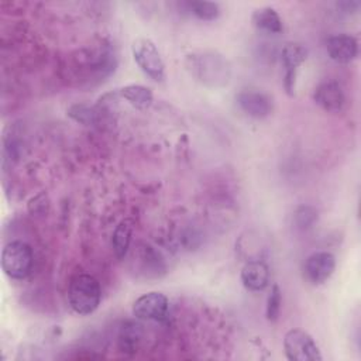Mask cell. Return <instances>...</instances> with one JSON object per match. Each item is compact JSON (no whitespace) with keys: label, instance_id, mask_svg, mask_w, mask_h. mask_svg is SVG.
Wrapping results in <instances>:
<instances>
[{"label":"cell","instance_id":"1","mask_svg":"<svg viewBox=\"0 0 361 361\" xmlns=\"http://www.w3.org/2000/svg\"><path fill=\"white\" fill-rule=\"evenodd\" d=\"M102 299V289L99 281L89 274L75 275L68 288V302L72 310L80 316L93 313Z\"/></svg>","mask_w":361,"mask_h":361},{"label":"cell","instance_id":"2","mask_svg":"<svg viewBox=\"0 0 361 361\" xmlns=\"http://www.w3.org/2000/svg\"><path fill=\"white\" fill-rule=\"evenodd\" d=\"M195 76L207 86H223L230 79V65L227 59L216 52H202L189 56Z\"/></svg>","mask_w":361,"mask_h":361},{"label":"cell","instance_id":"3","mask_svg":"<svg viewBox=\"0 0 361 361\" xmlns=\"http://www.w3.org/2000/svg\"><path fill=\"white\" fill-rule=\"evenodd\" d=\"M34 262L32 248L24 241H11L1 251V269L11 279H24Z\"/></svg>","mask_w":361,"mask_h":361},{"label":"cell","instance_id":"4","mask_svg":"<svg viewBox=\"0 0 361 361\" xmlns=\"http://www.w3.org/2000/svg\"><path fill=\"white\" fill-rule=\"evenodd\" d=\"M131 52L135 63L148 78L155 82L165 79V63L154 41L140 37L133 41Z\"/></svg>","mask_w":361,"mask_h":361},{"label":"cell","instance_id":"5","mask_svg":"<svg viewBox=\"0 0 361 361\" xmlns=\"http://www.w3.org/2000/svg\"><path fill=\"white\" fill-rule=\"evenodd\" d=\"M285 355L290 361H320L322 354L313 337L300 329L286 331L283 337Z\"/></svg>","mask_w":361,"mask_h":361},{"label":"cell","instance_id":"6","mask_svg":"<svg viewBox=\"0 0 361 361\" xmlns=\"http://www.w3.org/2000/svg\"><path fill=\"white\" fill-rule=\"evenodd\" d=\"M336 269V257L329 251L310 254L303 264V275L312 285L324 283Z\"/></svg>","mask_w":361,"mask_h":361},{"label":"cell","instance_id":"7","mask_svg":"<svg viewBox=\"0 0 361 361\" xmlns=\"http://www.w3.org/2000/svg\"><path fill=\"white\" fill-rule=\"evenodd\" d=\"M169 300L161 292H148L133 303V314L141 320H164L168 314Z\"/></svg>","mask_w":361,"mask_h":361},{"label":"cell","instance_id":"8","mask_svg":"<svg viewBox=\"0 0 361 361\" xmlns=\"http://www.w3.org/2000/svg\"><path fill=\"white\" fill-rule=\"evenodd\" d=\"M283 63V87L289 96L295 93L296 73L299 66L306 61L307 49L299 42H286L281 52Z\"/></svg>","mask_w":361,"mask_h":361},{"label":"cell","instance_id":"9","mask_svg":"<svg viewBox=\"0 0 361 361\" xmlns=\"http://www.w3.org/2000/svg\"><path fill=\"white\" fill-rule=\"evenodd\" d=\"M238 107L252 118H265L272 113L274 103L271 96L261 90L244 89L235 96Z\"/></svg>","mask_w":361,"mask_h":361},{"label":"cell","instance_id":"10","mask_svg":"<svg viewBox=\"0 0 361 361\" xmlns=\"http://www.w3.org/2000/svg\"><path fill=\"white\" fill-rule=\"evenodd\" d=\"M313 100L324 111L338 113L344 107L345 96H344V90L338 82L326 80L314 89Z\"/></svg>","mask_w":361,"mask_h":361},{"label":"cell","instance_id":"11","mask_svg":"<svg viewBox=\"0 0 361 361\" xmlns=\"http://www.w3.org/2000/svg\"><path fill=\"white\" fill-rule=\"evenodd\" d=\"M326 49L334 62L350 63L358 55V42L350 34H337L327 38Z\"/></svg>","mask_w":361,"mask_h":361},{"label":"cell","instance_id":"12","mask_svg":"<svg viewBox=\"0 0 361 361\" xmlns=\"http://www.w3.org/2000/svg\"><path fill=\"white\" fill-rule=\"evenodd\" d=\"M240 278L245 289L259 292L269 283V268L264 261L251 259L241 268Z\"/></svg>","mask_w":361,"mask_h":361},{"label":"cell","instance_id":"13","mask_svg":"<svg viewBox=\"0 0 361 361\" xmlns=\"http://www.w3.org/2000/svg\"><path fill=\"white\" fill-rule=\"evenodd\" d=\"M133 230H134V221L131 219H123L113 231L111 245L118 259H123L128 252L131 238H133Z\"/></svg>","mask_w":361,"mask_h":361},{"label":"cell","instance_id":"14","mask_svg":"<svg viewBox=\"0 0 361 361\" xmlns=\"http://www.w3.org/2000/svg\"><path fill=\"white\" fill-rule=\"evenodd\" d=\"M252 23L258 30L271 34H279L283 30L282 18L272 7H261L255 10L252 14Z\"/></svg>","mask_w":361,"mask_h":361},{"label":"cell","instance_id":"15","mask_svg":"<svg viewBox=\"0 0 361 361\" xmlns=\"http://www.w3.org/2000/svg\"><path fill=\"white\" fill-rule=\"evenodd\" d=\"M118 94L135 109H148L152 104L154 94L149 87L142 85H127L118 90Z\"/></svg>","mask_w":361,"mask_h":361},{"label":"cell","instance_id":"16","mask_svg":"<svg viewBox=\"0 0 361 361\" xmlns=\"http://www.w3.org/2000/svg\"><path fill=\"white\" fill-rule=\"evenodd\" d=\"M142 337V329L138 323L126 322L123 323L118 333V348L121 353L133 354Z\"/></svg>","mask_w":361,"mask_h":361},{"label":"cell","instance_id":"17","mask_svg":"<svg viewBox=\"0 0 361 361\" xmlns=\"http://www.w3.org/2000/svg\"><path fill=\"white\" fill-rule=\"evenodd\" d=\"M186 6L195 17L203 21H213L220 16V7L213 1H189Z\"/></svg>","mask_w":361,"mask_h":361},{"label":"cell","instance_id":"18","mask_svg":"<svg viewBox=\"0 0 361 361\" xmlns=\"http://www.w3.org/2000/svg\"><path fill=\"white\" fill-rule=\"evenodd\" d=\"M281 305H282V293H281L279 286L275 283V285H272L271 292H269L268 299H267L265 314H267V319L269 322H276L278 320L279 313H281Z\"/></svg>","mask_w":361,"mask_h":361},{"label":"cell","instance_id":"19","mask_svg":"<svg viewBox=\"0 0 361 361\" xmlns=\"http://www.w3.org/2000/svg\"><path fill=\"white\" fill-rule=\"evenodd\" d=\"M317 220V212L310 206H300L295 212V223L299 228H307Z\"/></svg>","mask_w":361,"mask_h":361},{"label":"cell","instance_id":"20","mask_svg":"<svg viewBox=\"0 0 361 361\" xmlns=\"http://www.w3.org/2000/svg\"><path fill=\"white\" fill-rule=\"evenodd\" d=\"M69 117H72L75 121L80 123V124H90L94 120V111L92 107L86 106V104H73L69 107L68 110Z\"/></svg>","mask_w":361,"mask_h":361}]
</instances>
